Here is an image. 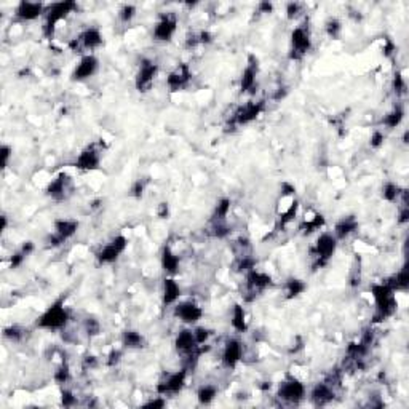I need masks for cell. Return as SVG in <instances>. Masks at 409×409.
Wrapping results in <instances>:
<instances>
[{"label":"cell","instance_id":"1","mask_svg":"<svg viewBox=\"0 0 409 409\" xmlns=\"http://www.w3.org/2000/svg\"><path fill=\"white\" fill-rule=\"evenodd\" d=\"M371 293L376 300V321H384L390 315H393V312L396 310V299H395V291L388 286L387 281L384 283H377L371 286Z\"/></svg>","mask_w":409,"mask_h":409},{"label":"cell","instance_id":"2","mask_svg":"<svg viewBox=\"0 0 409 409\" xmlns=\"http://www.w3.org/2000/svg\"><path fill=\"white\" fill-rule=\"evenodd\" d=\"M67 320H69V312H67L64 302L60 299L38 317L35 325L42 329H61L66 326Z\"/></svg>","mask_w":409,"mask_h":409},{"label":"cell","instance_id":"3","mask_svg":"<svg viewBox=\"0 0 409 409\" xmlns=\"http://www.w3.org/2000/svg\"><path fill=\"white\" fill-rule=\"evenodd\" d=\"M75 8H77L75 2H58V4H53V5L48 7L46 12H45V24H43L45 37L52 38L58 23L63 21L64 18H67V15L72 13Z\"/></svg>","mask_w":409,"mask_h":409},{"label":"cell","instance_id":"4","mask_svg":"<svg viewBox=\"0 0 409 409\" xmlns=\"http://www.w3.org/2000/svg\"><path fill=\"white\" fill-rule=\"evenodd\" d=\"M277 395L280 400H283L289 404H297L299 401H302V398L305 396V387L302 382H299L297 379L289 377L285 382L280 384Z\"/></svg>","mask_w":409,"mask_h":409},{"label":"cell","instance_id":"5","mask_svg":"<svg viewBox=\"0 0 409 409\" xmlns=\"http://www.w3.org/2000/svg\"><path fill=\"white\" fill-rule=\"evenodd\" d=\"M272 285V278L264 274V272H258L256 269L249 270L246 274V293H245V299L248 302L254 300L256 296L259 293H262L267 286Z\"/></svg>","mask_w":409,"mask_h":409},{"label":"cell","instance_id":"6","mask_svg":"<svg viewBox=\"0 0 409 409\" xmlns=\"http://www.w3.org/2000/svg\"><path fill=\"white\" fill-rule=\"evenodd\" d=\"M312 48V40H310V34L307 29L304 27H296L293 34H291V53L289 58L291 60H302V58L310 52Z\"/></svg>","mask_w":409,"mask_h":409},{"label":"cell","instance_id":"7","mask_svg":"<svg viewBox=\"0 0 409 409\" xmlns=\"http://www.w3.org/2000/svg\"><path fill=\"white\" fill-rule=\"evenodd\" d=\"M157 72H159V66L149 61V60H144L139 66V71L136 74V90L139 93H147L152 85H154V80L155 77H157Z\"/></svg>","mask_w":409,"mask_h":409},{"label":"cell","instance_id":"8","mask_svg":"<svg viewBox=\"0 0 409 409\" xmlns=\"http://www.w3.org/2000/svg\"><path fill=\"white\" fill-rule=\"evenodd\" d=\"M77 229H79V222H77V221L58 219L55 222V233H53V235H50L48 243H50L52 246H60L61 243H64L66 240H69L71 237L75 235Z\"/></svg>","mask_w":409,"mask_h":409},{"label":"cell","instance_id":"9","mask_svg":"<svg viewBox=\"0 0 409 409\" xmlns=\"http://www.w3.org/2000/svg\"><path fill=\"white\" fill-rule=\"evenodd\" d=\"M103 45V35L98 27H88L86 31H83L79 38L71 42L72 50H96Z\"/></svg>","mask_w":409,"mask_h":409},{"label":"cell","instance_id":"10","mask_svg":"<svg viewBox=\"0 0 409 409\" xmlns=\"http://www.w3.org/2000/svg\"><path fill=\"white\" fill-rule=\"evenodd\" d=\"M126 245H128V240L125 235H117L111 243L98 252V261L99 264H112L117 259L120 258V254L125 251Z\"/></svg>","mask_w":409,"mask_h":409},{"label":"cell","instance_id":"11","mask_svg":"<svg viewBox=\"0 0 409 409\" xmlns=\"http://www.w3.org/2000/svg\"><path fill=\"white\" fill-rule=\"evenodd\" d=\"M337 248V238L331 233H321L315 245V254L318 259V264L323 266L331 259V256L336 252Z\"/></svg>","mask_w":409,"mask_h":409},{"label":"cell","instance_id":"12","mask_svg":"<svg viewBox=\"0 0 409 409\" xmlns=\"http://www.w3.org/2000/svg\"><path fill=\"white\" fill-rule=\"evenodd\" d=\"M264 111V103H248L245 106H241L237 109V112L233 114L232 125H248L252 120H256L261 115V112Z\"/></svg>","mask_w":409,"mask_h":409},{"label":"cell","instance_id":"13","mask_svg":"<svg viewBox=\"0 0 409 409\" xmlns=\"http://www.w3.org/2000/svg\"><path fill=\"white\" fill-rule=\"evenodd\" d=\"M178 21L171 15H163L154 27V38L159 42H170L176 32Z\"/></svg>","mask_w":409,"mask_h":409},{"label":"cell","instance_id":"14","mask_svg":"<svg viewBox=\"0 0 409 409\" xmlns=\"http://www.w3.org/2000/svg\"><path fill=\"white\" fill-rule=\"evenodd\" d=\"M98 66H99V61L94 55H85L75 67V71L72 74V80L80 82V80L90 79V77H93L96 71H98Z\"/></svg>","mask_w":409,"mask_h":409},{"label":"cell","instance_id":"15","mask_svg":"<svg viewBox=\"0 0 409 409\" xmlns=\"http://www.w3.org/2000/svg\"><path fill=\"white\" fill-rule=\"evenodd\" d=\"M186 377H187V371H186V369H181V371L171 374L165 382H160L157 385V392L160 395L179 393L182 390V387L186 385Z\"/></svg>","mask_w":409,"mask_h":409},{"label":"cell","instance_id":"16","mask_svg":"<svg viewBox=\"0 0 409 409\" xmlns=\"http://www.w3.org/2000/svg\"><path fill=\"white\" fill-rule=\"evenodd\" d=\"M174 315H176L179 320H182L184 323L193 325L203 317V310L195 302L186 300V302H179L176 307H174Z\"/></svg>","mask_w":409,"mask_h":409},{"label":"cell","instance_id":"17","mask_svg":"<svg viewBox=\"0 0 409 409\" xmlns=\"http://www.w3.org/2000/svg\"><path fill=\"white\" fill-rule=\"evenodd\" d=\"M46 12L45 5L42 2H19L16 10H15V16L21 21H34L38 16H42Z\"/></svg>","mask_w":409,"mask_h":409},{"label":"cell","instance_id":"18","mask_svg":"<svg viewBox=\"0 0 409 409\" xmlns=\"http://www.w3.org/2000/svg\"><path fill=\"white\" fill-rule=\"evenodd\" d=\"M192 79V74L189 71L187 64H181L176 71H173L168 77H167V85L171 91H179L182 88H186Z\"/></svg>","mask_w":409,"mask_h":409},{"label":"cell","instance_id":"19","mask_svg":"<svg viewBox=\"0 0 409 409\" xmlns=\"http://www.w3.org/2000/svg\"><path fill=\"white\" fill-rule=\"evenodd\" d=\"M243 356V345L240 340L237 339H230L227 340L226 347H224V352H222V363L226 368L232 369L235 368L237 363L241 360Z\"/></svg>","mask_w":409,"mask_h":409},{"label":"cell","instance_id":"20","mask_svg":"<svg viewBox=\"0 0 409 409\" xmlns=\"http://www.w3.org/2000/svg\"><path fill=\"white\" fill-rule=\"evenodd\" d=\"M71 187V179L66 173H61L53 182H50V186L46 187V195L52 197L53 200H64L67 192Z\"/></svg>","mask_w":409,"mask_h":409},{"label":"cell","instance_id":"21","mask_svg":"<svg viewBox=\"0 0 409 409\" xmlns=\"http://www.w3.org/2000/svg\"><path fill=\"white\" fill-rule=\"evenodd\" d=\"M99 162H101L99 152L96 150L94 147H88V149H85L79 155V157H77L75 168L83 170V171H91V170H96L99 167Z\"/></svg>","mask_w":409,"mask_h":409},{"label":"cell","instance_id":"22","mask_svg":"<svg viewBox=\"0 0 409 409\" xmlns=\"http://www.w3.org/2000/svg\"><path fill=\"white\" fill-rule=\"evenodd\" d=\"M256 77H258V60L254 56L248 58V66L245 67V71L241 74V82H240V88L241 93L251 91L256 85Z\"/></svg>","mask_w":409,"mask_h":409},{"label":"cell","instance_id":"23","mask_svg":"<svg viewBox=\"0 0 409 409\" xmlns=\"http://www.w3.org/2000/svg\"><path fill=\"white\" fill-rule=\"evenodd\" d=\"M310 396H312V400H314V403L318 404V406L328 404L329 401H333V398H334L333 385H329L328 382L317 384V385L314 387V390H312Z\"/></svg>","mask_w":409,"mask_h":409},{"label":"cell","instance_id":"24","mask_svg":"<svg viewBox=\"0 0 409 409\" xmlns=\"http://www.w3.org/2000/svg\"><path fill=\"white\" fill-rule=\"evenodd\" d=\"M358 229V221L355 216H347V218H342L337 224H336V229H334V237L337 240H342V238H347L350 233H353L355 230Z\"/></svg>","mask_w":409,"mask_h":409},{"label":"cell","instance_id":"25","mask_svg":"<svg viewBox=\"0 0 409 409\" xmlns=\"http://www.w3.org/2000/svg\"><path fill=\"white\" fill-rule=\"evenodd\" d=\"M181 294V288L179 285L174 281L173 278H167L163 283V304L165 305H171L179 299Z\"/></svg>","mask_w":409,"mask_h":409},{"label":"cell","instance_id":"26","mask_svg":"<svg viewBox=\"0 0 409 409\" xmlns=\"http://www.w3.org/2000/svg\"><path fill=\"white\" fill-rule=\"evenodd\" d=\"M162 267L168 274H176L179 269V258L174 254L170 246H165L162 251Z\"/></svg>","mask_w":409,"mask_h":409},{"label":"cell","instance_id":"27","mask_svg":"<svg viewBox=\"0 0 409 409\" xmlns=\"http://www.w3.org/2000/svg\"><path fill=\"white\" fill-rule=\"evenodd\" d=\"M232 326H233V329H235V331H238V333H246V329H248L245 309H243L240 304L233 305V310H232Z\"/></svg>","mask_w":409,"mask_h":409},{"label":"cell","instance_id":"28","mask_svg":"<svg viewBox=\"0 0 409 409\" xmlns=\"http://www.w3.org/2000/svg\"><path fill=\"white\" fill-rule=\"evenodd\" d=\"M387 283H388V286H390L393 291H404V289H407V286H409V272H407V269L406 267L401 269L396 275H393L390 280H388Z\"/></svg>","mask_w":409,"mask_h":409},{"label":"cell","instance_id":"29","mask_svg":"<svg viewBox=\"0 0 409 409\" xmlns=\"http://www.w3.org/2000/svg\"><path fill=\"white\" fill-rule=\"evenodd\" d=\"M122 342H123V347L126 348H141L144 347V337L141 336V333L138 331H125L123 333V337H122Z\"/></svg>","mask_w":409,"mask_h":409},{"label":"cell","instance_id":"30","mask_svg":"<svg viewBox=\"0 0 409 409\" xmlns=\"http://www.w3.org/2000/svg\"><path fill=\"white\" fill-rule=\"evenodd\" d=\"M285 288H286V294H288L289 299L300 296V294H302L304 291L307 289V286H305L304 281H302V280H297V278H289V280L286 281Z\"/></svg>","mask_w":409,"mask_h":409},{"label":"cell","instance_id":"31","mask_svg":"<svg viewBox=\"0 0 409 409\" xmlns=\"http://www.w3.org/2000/svg\"><path fill=\"white\" fill-rule=\"evenodd\" d=\"M403 117H404V112L401 107H395L392 112H388L382 119V125H385L387 128H396V126L403 122Z\"/></svg>","mask_w":409,"mask_h":409},{"label":"cell","instance_id":"32","mask_svg":"<svg viewBox=\"0 0 409 409\" xmlns=\"http://www.w3.org/2000/svg\"><path fill=\"white\" fill-rule=\"evenodd\" d=\"M230 198H221L216 205V208H214V214H213V222H218V221H224L227 218V214L230 211Z\"/></svg>","mask_w":409,"mask_h":409},{"label":"cell","instance_id":"33","mask_svg":"<svg viewBox=\"0 0 409 409\" xmlns=\"http://www.w3.org/2000/svg\"><path fill=\"white\" fill-rule=\"evenodd\" d=\"M216 395H218V388L214 385H203L200 387V390L197 393L200 404H210L214 398H216Z\"/></svg>","mask_w":409,"mask_h":409},{"label":"cell","instance_id":"34","mask_svg":"<svg viewBox=\"0 0 409 409\" xmlns=\"http://www.w3.org/2000/svg\"><path fill=\"white\" fill-rule=\"evenodd\" d=\"M323 226H325V218L321 216V214H315L314 219H305V222L300 226V230H302L304 233H312Z\"/></svg>","mask_w":409,"mask_h":409},{"label":"cell","instance_id":"35","mask_svg":"<svg viewBox=\"0 0 409 409\" xmlns=\"http://www.w3.org/2000/svg\"><path fill=\"white\" fill-rule=\"evenodd\" d=\"M400 187L396 186L395 182H385L382 187V198L387 201H396L400 197Z\"/></svg>","mask_w":409,"mask_h":409},{"label":"cell","instance_id":"36","mask_svg":"<svg viewBox=\"0 0 409 409\" xmlns=\"http://www.w3.org/2000/svg\"><path fill=\"white\" fill-rule=\"evenodd\" d=\"M325 29H326V34L331 38H339L340 32H342V24H340L337 18H329L325 24Z\"/></svg>","mask_w":409,"mask_h":409},{"label":"cell","instance_id":"37","mask_svg":"<svg viewBox=\"0 0 409 409\" xmlns=\"http://www.w3.org/2000/svg\"><path fill=\"white\" fill-rule=\"evenodd\" d=\"M297 208H299V203H297V201H294V203L291 205V207L286 210V213L281 214V218H280V226H281V227H285L289 221H293V219L296 218Z\"/></svg>","mask_w":409,"mask_h":409},{"label":"cell","instance_id":"38","mask_svg":"<svg viewBox=\"0 0 409 409\" xmlns=\"http://www.w3.org/2000/svg\"><path fill=\"white\" fill-rule=\"evenodd\" d=\"M69 379H71V371H69V368H67V365H63L58 371L55 373V381L60 384V385H64L69 382Z\"/></svg>","mask_w":409,"mask_h":409},{"label":"cell","instance_id":"39","mask_svg":"<svg viewBox=\"0 0 409 409\" xmlns=\"http://www.w3.org/2000/svg\"><path fill=\"white\" fill-rule=\"evenodd\" d=\"M4 336L10 340H15V342H18V340H21L23 339V329L19 328V326H10V328H5L4 329Z\"/></svg>","mask_w":409,"mask_h":409},{"label":"cell","instance_id":"40","mask_svg":"<svg viewBox=\"0 0 409 409\" xmlns=\"http://www.w3.org/2000/svg\"><path fill=\"white\" fill-rule=\"evenodd\" d=\"M134 15H136V8L133 5H123L122 10H120V13H119V16H120V19L123 23H130L131 19L134 18Z\"/></svg>","mask_w":409,"mask_h":409},{"label":"cell","instance_id":"41","mask_svg":"<svg viewBox=\"0 0 409 409\" xmlns=\"http://www.w3.org/2000/svg\"><path fill=\"white\" fill-rule=\"evenodd\" d=\"M393 91L396 93V96H401L406 93V83L401 74H396L393 79Z\"/></svg>","mask_w":409,"mask_h":409},{"label":"cell","instance_id":"42","mask_svg":"<svg viewBox=\"0 0 409 409\" xmlns=\"http://www.w3.org/2000/svg\"><path fill=\"white\" fill-rule=\"evenodd\" d=\"M27 256H29V254H27V252H26V251L21 248V249H19L18 252H15V254L12 256V261H10V267H12V269L19 267V266H21L23 262H24V259H26Z\"/></svg>","mask_w":409,"mask_h":409},{"label":"cell","instance_id":"43","mask_svg":"<svg viewBox=\"0 0 409 409\" xmlns=\"http://www.w3.org/2000/svg\"><path fill=\"white\" fill-rule=\"evenodd\" d=\"M86 333H88V336H96V334H99V323H98V320H94V318H88L86 320Z\"/></svg>","mask_w":409,"mask_h":409},{"label":"cell","instance_id":"44","mask_svg":"<svg viewBox=\"0 0 409 409\" xmlns=\"http://www.w3.org/2000/svg\"><path fill=\"white\" fill-rule=\"evenodd\" d=\"M193 334H195L198 345H203L210 337V331L207 328H197V329H193Z\"/></svg>","mask_w":409,"mask_h":409},{"label":"cell","instance_id":"45","mask_svg":"<svg viewBox=\"0 0 409 409\" xmlns=\"http://www.w3.org/2000/svg\"><path fill=\"white\" fill-rule=\"evenodd\" d=\"M356 261H355V266L352 270V275H350V285L352 286H358L360 283H362V270H360V262H358V267H356Z\"/></svg>","mask_w":409,"mask_h":409},{"label":"cell","instance_id":"46","mask_svg":"<svg viewBox=\"0 0 409 409\" xmlns=\"http://www.w3.org/2000/svg\"><path fill=\"white\" fill-rule=\"evenodd\" d=\"M299 13H300V4H297V2H291V4L286 5V16H288V19H294V18H297Z\"/></svg>","mask_w":409,"mask_h":409},{"label":"cell","instance_id":"47","mask_svg":"<svg viewBox=\"0 0 409 409\" xmlns=\"http://www.w3.org/2000/svg\"><path fill=\"white\" fill-rule=\"evenodd\" d=\"M384 144V133L382 131H374L371 139H369V145H371L373 149H379L381 145Z\"/></svg>","mask_w":409,"mask_h":409},{"label":"cell","instance_id":"48","mask_svg":"<svg viewBox=\"0 0 409 409\" xmlns=\"http://www.w3.org/2000/svg\"><path fill=\"white\" fill-rule=\"evenodd\" d=\"M61 401H63V406L69 407V406H74L75 404V396L71 390H63L61 392Z\"/></svg>","mask_w":409,"mask_h":409},{"label":"cell","instance_id":"49","mask_svg":"<svg viewBox=\"0 0 409 409\" xmlns=\"http://www.w3.org/2000/svg\"><path fill=\"white\" fill-rule=\"evenodd\" d=\"M144 181L138 179L134 184H133V187H131V193H133V197L136 198H141L142 197V192H144Z\"/></svg>","mask_w":409,"mask_h":409},{"label":"cell","instance_id":"50","mask_svg":"<svg viewBox=\"0 0 409 409\" xmlns=\"http://www.w3.org/2000/svg\"><path fill=\"white\" fill-rule=\"evenodd\" d=\"M120 358H122V352L120 350H112V352L109 353V360H107V366H115V365H119L120 363Z\"/></svg>","mask_w":409,"mask_h":409},{"label":"cell","instance_id":"51","mask_svg":"<svg viewBox=\"0 0 409 409\" xmlns=\"http://www.w3.org/2000/svg\"><path fill=\"white\" fill-rule=\"evenodd\" d=\"M0 155H2V167L7 168V165H8V160H10V155H12V147L10 145H2L0 147Z\"/></svg>","mask_w":409,"mask_h":409},{"label":"cell","instance_id":"52","mask_svg":"<svg viewBox=\"0 0 409 409\" xmlns=\"http://www.w3.org/2000/svg\"><path fill=\"white\" fill-rule=\"evenodd\" d=\"M294 192H296V187L293 186V184H289V182H283V184H281V197L293 195Z\"/></svg>","mask_w":409,"mask_h":409},{"label":"cell","instance_id":"53","mask_svg":"<svg viewBox=\"0 0 409 409\" xmlns=\"http://www.w3.org/2000/svg\"><path fill=\"white\" fill-rule=\"evenodd\" d=\"M198 40H200V43H210V42L213 40V35H211L208 31H203V32H200V35H198Z\"/></svg>","mask_w":409,"mask_h":409},{"label":"cell","instance_id":"54","mask_svg":"<svg viewBox=\"0 0 409 409\" xmlns=\"http://www.w3.org/2000/svg\"><path fill=\"white\" fill-rule=\"evenodd\" d=\"M272 10H274V5L269 4V2H262V4H259V12H261V13H272Z\"/></svg>","mask_w":409,"mask_h":409},{"label":"cell","instance_id":"55","mask_svg":"<svg viewBox=\"0 0 409 409\" xmlns=\"http://www.w3.org/2000/svg\"><path fill=\"white\" fill-rule=\"evenodd\" d=\"M165 404H167V401L162 400V398H160V400H154V401L145 403L144 406H145V407H163Z\"/></svg>","mask_w":409,"mask_h":409},{"label":"cell","instance_id":"56","mask_svg":"<svg viewBox=\"0 0 409 409\" xmlns=\"http://www.w3.org/2000/svg\"><path fill=\"white\" fill-rule=\"evenodd\" d=\"M407 218H409V210H407V207L404 205L403 210L400 211V219H398V221H400L401 224H404V222H407Z\"/></svg>","mask_w":409,"mask_h":409},{"label":"cell","instance_id":"57","mask_svg":"<svg viewBox=\"0 0 409 409\" xmlns=\"http://www.w3.org/2000/svg\"><path fill=\"white\" fill-rule=\"evenodd\" d=\"M159 216H160V218H167V216H168V203H160Z\"/></svg>","mask_w":409,"mask_h":409},{"label":"cell","instance_id":"58","mask_svg":"<svg viewBox=\"0 0 409 409\" xmlns=\"http://www.w3.org/2000/svg\"><path fill=\"white\" fill-rule=\"evenodd\" d=\"M393 52H395V45H393L390 40H387V45H385V48H384V53H385L387 56H390Z\"/></svg>","mask_w":409,"mask_h":409},{"label":"cell","instance_id":"59","mask_svg":"<svg viewBox=\"0 0 409 409\" xmlns=\"http://www.w3.org/2000/svg\"><path fill=\"white\" fill-rule=\"evenodd\" d=\"M85 365H86V366H94V365H96V360H94V356H86V360H85Z\"/></svg>","mask_w":409,"mask_h":409},{"label":"cell","instance_id":"60","mask_svg":"<svg viewBox=\"0 0 409 409\" xmlns=\"http://www.w3.org/2000/svg\"><path fill=\"white\" fill-rule=\"evenodd\" d=\"M0 219H2V227H0V229H2V232H5V229H7V216L4 214V216L0 218Z\"/></svg>","mask_w":409,"mask_h":409}]
</instances>
